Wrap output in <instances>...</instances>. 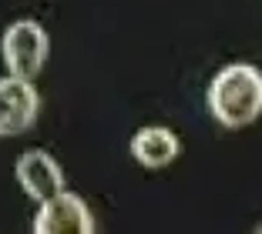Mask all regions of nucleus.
Instances as JSON below:
<instances>
[{
  "label": "nucleus",
  "mask_w": 262,
  "mask_h": 234,
  "mask_svg": "<svg viewBox=\"0 0 262 234\" xmlns=\"http://www.w3.org/2000/svg\"><path fill=\"white\" fill-rule=\"evenodd\" d=\"M208 111L222 127H249L262 114V70L252 64H229L212 77Z\"/></svg>",
  "instance_id": "obj_1"
},
{
  "label": "nucleus",
  "mask_w": 262,
  "mask_h": 234,
  "mask_svg": "<svg viewBox=\"0 0 262 234\" xmlns=\"http://www.w3.org/2000/svg\"><path fill=\"white\" fill-rule=\"evenodd\" d=\"M4 64H7L10 77H20V81H34L40 74L47 61V50H51V37L40 27L37 20H14L4 31Z\"/></svg>",
  "instance_id": "obj_2"
},
{
  "label": "nucleus",
  "mask_w": 262,
  "mask_h": 234,
  "mask_svg": "<svg viewBox=\"0 0 262 234\" xmlns=\"http://www.w3.org/2000/svg\"><path fill=\"white\" fill-rule=\"evenodd\" d=\"M34 234H94V218L88 204L71 191L44 201L34 214Z\"/></svg>",
  "instance_id": "obj_3"
},
{
  "label": "nucleus",
  "mask_w": 262,
  "mask_h": 234,
  "mask_svg": "<svg viewBox=\"0 0 262 234\" xmlns=\"http://www.w3.org/2000/svg\"><path fill=\"white\" fill-rule=\"evenodd\" d=\"M40 111V97L31 81L4 77L0 81V137H17L31 131Z\"/></svg>",
  "instance_id": "obj_4"
},
{
  "label": "nucleus",
  "mask_w": 262,
  "mask_h": 234,
  "mask_svg": "<svg viewBox=\"0 0 262 234\" xmlns=\"http://www.w3.org/2000/svg\"><path fill=\"white\" fill-rule=\"evenodd\" d=\"M17 184L24 188V194L34 197L37 204L51 201L64 191V171L47 151H24L14 164Z\"/></svg>",
  "instance_id": "obj_5"
},
{
  "label": "nucleus",
  "mask_w": 262,
  "mask_h": 234,
  "mask_svg": "<svg viewBox=\"0 0 262 234\" xmlns=\"http://www.w3.org/2000/svg\"><path fill=\"white\" fill-rule=\"evenodd\" d=\"M178 151H182V141H178V134L168 131V127H141L138 134L131 137V154H135V161H138L141 167H151V171L168 167L171 161L178 158Z\"/></svg>",
  "instance_id": "obj_6"
}]
</instances>
